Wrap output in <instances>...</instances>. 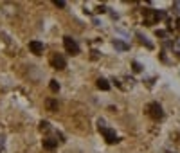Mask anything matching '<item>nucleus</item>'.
Segmentation results:
<instances>
[{
	"label": "nucleus",
	"mask_w": 180,
	"mask_h": 153,
	"mask_svg": "<svg viewBox=\"0 0 180 153\" xmlns=\"http://www.w3.org/2000/svg\"><path fill=\"white\" fill-rule=\"evenodd\" d=\"M63 45H65L67 52H70V54H79V47H78V43H76L70 36H65V38H63Z\"/></svg>",
	"instance_id": "1"
},
{
	"label": "nucleus",
	"mask_w": 180,
	"mask_h": 153,
	"mask_svg": "<svg viewBox=\"0 0 180 153\" xmlns=\"http://www.w3.org/2000/svg\"><path fill=\"white\" fill-rule=\"evenodd\" d=\"M148 108H150V115H151L155 121H157V119H160V117L164 115L162 106H160L159 103H155V101H153V103H150V106H148Z\"/></svg>",
	"instance_id": "2"
},
{
	"label": "nucleus",
	"mask_w": 180,
	"mask_h": 153,
	"mask_svg": "<svg viewBox=\"0 0 180 153\" xmlns=\"http://www.w3.org/2000/svg\"><path fill=\"white\" fill-rule=\"evenodd\" d=\"M99 130H101V133L105 135V139H106V142H108V144H114V142H117V141H119L114 130H108V128H105V126H99Z\"/></svg>",
	"instance_id": "3"
},
{
	"label": "nucleus",
	"mask_w": 180,
	"mask_h": 153,
	"mask_svg": "<svg viewBox=\"0 0 180 153\" xmlns=\"http://www.w3.org/2000/svg\"><path fill=\"white\" fill-rule=\"evenodd\" d=\"M51 63H52V67L58 69V70H63V69L67 67V61H65V58H63L61 54H54L52 59H51Z\"/></svg>",
	"instance_id": "4"
},
{
	"label": "nucleus",
	"mask_w": 180,
	"mask_h": 153,
	"mask_svg": "<svg viewBox=\"0 0 180 153\" xmlns=\"http://www.w3.org/2000/svg\"><path fill=\"white\" fill-rule=\"evenodd\" d=\"M29 49H31L34 54H41V52H43V43H41V41H36V40H33V41L29 43Z\"/></svg>",
	"instance_id": "5"
},
{
	"label": "nucleus",
	"mask_w": 180,
	"mask_h": 153,
	"mask_svg": "<svg viewBox=\"0 0 180 153\" xmlns=\"http://www.w3.org/2000/svg\"><path fill=\"white\" fill-rule=\"evenodd\" d=\"M58 146V141L56 139H43V148L45 149H54Z\"/></svg>",
	"instance_id": "6"
},
{
	"label": "nucleus",
	"mask_w": 180,
	"mask_h": 153,
	"mask_svg": "<svg viewBox=\"0 0 180 153\" xmlns=\"http://www.w3.org/2000/svg\"><path fill=\"white\" fill-rule=\"evenodd\" d=\"M45 106H47L49 112H56L58 110V101L56 99H47V101H45Z\"/></svg>",
	"instance_id": "7"
},
{
	"label": "nucleus",
	"mask_w": 180,
	"mask_h": 153,
	"mask_svg": "<svg viewBox=\"0 0 180 153\" xmlns=\"http://www.w3.org/2000/svg\"><path fill=\"white\" fill-rule=\"evenodd\" d=\"M97 86H99L101 90H108V88H110V85H108V81H106L105 78H99V79H97Z\"/></svg>",
	"instance_id": "8"
},
{
	"label": "nucleus",
	"mask_w": 180,
	"mask_h": 153,
	"mask_svg": "<svg viewBox=\"0 0 180 153\" xmlns=\"http://www.w3.org/2000/svg\"><path fill=\"white\" fill-rule=\"evenodd\" d=\"M51 90H52V92H58V90H60V83H58L56 79L51 81Z\"/></svg>",
	"instance_id": "9"
},
{
	"label": "nucleus",
	"mask_w": 180,
	"mask_h": 153,
	"mask_svg": "<svg viewBox=\"0 0 180 153\" xmlns=\"http://www.w3.org/2000/svg\"><path fill=\"white\" fill-rule=\"evenodd\" d=\"M114 45H115L117 49H121V51H124V49H128V45H124V43H121V41H114Z\"/></svg>",
	"instance_id": "10"
},
{
	"label": "nucleus",
	"mask_w": 180,
	"mask_h": 153,
	"mask_svg": "<svg viewBox=\"0 0 180 153\" xmlns=\"http://www.w3.org/2000/svg\"><path fill=\"white\" fill-rule=\"evenodd\" d=\"M40 130H49V123L47 121H41L40 123Z\"/></svg>",
	"instance_id": "11"
},
{
	"label": "nucleus",
	"mask_w": 180,
	"mask_h": 153,
	"mask_svg": "<svg viewBox=\"0 0 180 153\" xmlns=\"http://www.w3.org/2000/svg\"><path fill=\"white\" fill-rule=\"evenodd\" d=\"M54 6L56 7H65V2L63 0H54Z\"/></svg>",
	"instance_id": "12"
},
{
	"label": "nucleus",
	"mask_w": 180,
	"mask_h": 153,
	"mask_svg": "<svg viewBox=\"0 0 180 153\" xmlns=\"http://www.w3.org/2000/svg\"><path fill=\"white\" fill-rule=\"evenodd\" d=\"M133 70H135V72H139V70H141V65H139L137 61H135V63H133Z\"/></svg>",
	"instance_id": "13"
}]
</instances>
